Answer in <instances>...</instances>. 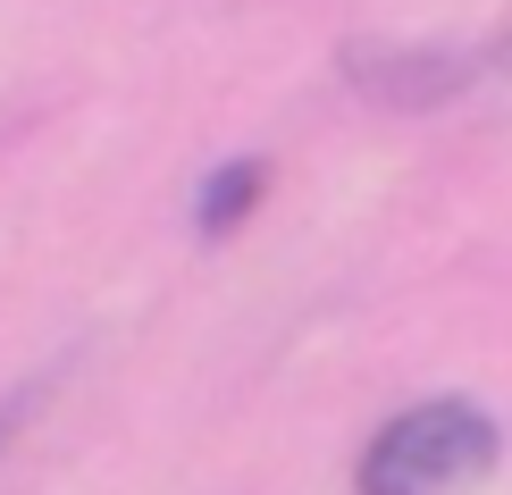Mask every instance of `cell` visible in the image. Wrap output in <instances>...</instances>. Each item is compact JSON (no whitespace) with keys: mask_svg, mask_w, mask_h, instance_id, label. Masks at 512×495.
Segmentation results:
<instances>
[{"mask_svg":"<svg viewBox=\"0 0 512 495\" xmlns=\"http://www.w3.org/2000/svg\"><path fill=\"white\" fill-rule=\"evenodd\" d=\"M504 462V428L462 395H429L412 412L378 420L353 462V495H462Z\"/></svg>","mask_w":512,"mask_h":495,"instance_id":"obj_1","label":"cell"},{"mask_svg":"<svg viewBox=\"0 0 512 495\" xmlns=\"http://www.w3.org/2000/svg\"><path fill=\"white\" fill-rule=\"evenodd\" d=\"M261 193H269V160H252V152H244V160H219V168L202 177V193H194V227H202V235H236Z\"/></svg>","mask_w":512,"mask_h":495,"instance_id":"obj_3","label":"cell"},{"mask_svg":"<svg viewBox=\"0 0 512 495\" xmlns=\"http://www.w3.org/2000/svg\"><path fill=\"white\" fill-rule=\"evenodd\" d=\"M336 68H345L378 110H445V101L512 76V17H504V34H487V42H345Z\"/></svg>","mask_w":512,"mask_h":495,"instance_id":"obj_2","label":"cell"},{"mask_svg":"<svg viewBox=\"0 0 512 495\" xmlns=\"http://www.w3.org/2000/svg\"><path fill=\"white\" fill-rule=\"evenodd\" d=\"M42 395H51V370H42V378H26V386H9V395H0V454H9V445H17V428H26V420L42 412Z\"/></svg>","mask_w":512,"mask_h":495,"instance_id":"obj_4","label":"cell"}]
</instances>
